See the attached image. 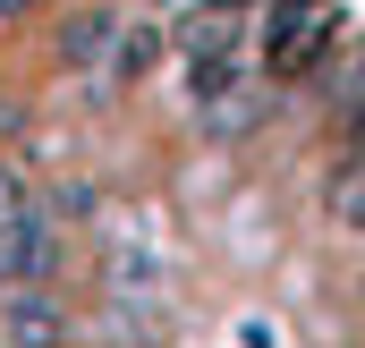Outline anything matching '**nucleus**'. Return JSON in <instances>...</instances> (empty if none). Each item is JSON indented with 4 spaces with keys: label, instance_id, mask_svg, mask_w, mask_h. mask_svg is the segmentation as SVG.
<instances>
[{
    "label": "nucleus",
    "instance_id": "nucleus-1",
    "mask_svg": "<svg viewBox=\"0 0 365 348\" xmlns=\"http://www.w3.org/2000/svg\"><path fill=\"white\" fill-rule=\"evenodd\" d=\"M340 34H349L340 0H264L255 9V51H264L272 77H314Z\"/></svg>",
    "mask_w": 365,
    "mask_h": 348
},
{
    "label": "nucleus",
    "instance_id": "nucleus-2",
    "mask_svg": "<svg viewBox=\"0 0 365 348\" xmlns=\"http://www.w3.org/2000/svg\"><path fill=\"white\" fill-rule=\"evenodd\" d=\"M60 263V238H51V213L0 170V289H26Z\"/></svg>",
    "mask_w": 365,
    "mask_h": 348
},
{
    "label": "nucleus",
    "instance_id": "nucleus-3",
    "mask_svg": "<svg viewBox=\"0 0 365 348\" xmlns=\"http://www.w3.org/2000/svg\"><path fill=\"white\" fill-rule=\"evenodd\" d=\"M255 43V0H195L179 17V51L204 60V51H247Z\"/></svg>",
    "mask_w": 365,
    "mask_h": 348
},
{
    "label": "nucleus",
    "instance_id": "nucleus-4",
    "mask_svg": "<svg viewBox=\"0 0 365 348\" xmlns=\"http://www.w3.org/2000/svg\"><path fill=\"white\" fill-rule=\"evenodd\" d=\"M60 332H68V314L51 306L43 280L9 289V306H0V340H9V348H60Z\"/></svg>",
    "mask_w": 365,
    "mask_h": 348
},
{
    "label": "nucleus",
    "instance_id": "nucleus-5",
    "mask_svg": "<svg viewBox=\"0 0 365 348\" xmlns=\"http://www.w3.org/2000/svg\"><path fill=\"white\" fill-rule=\"evenodd\" d=\"M119 26H128V17H110V9H86V17H68V26H60V60H68V68H93V77L110 86Z\"/></svg>",
    "mask_w": 365,
    "mask_h": 348
},
{
    "label": "nucleus",
    "instance_id": "nucleus-6",
    "mask_svg": "<svg viewBox=\"0 0 365 348\" xmlns=\"http://www.w3.org/2000/svg\"><path fill=\"white\" fill-rule=\"evenodd\" d=\"M323 86H331V119H340L349 136H365V43H349V51L331 60Z\"/></svg>",
    "mask_w": 365,
    "mask_h": 348
},
{
    "label": "nucleus",
    "instance_id": "nucleus-7",
    "mask_svg": "<svg viewBox=\"0 0 365 348\" xmlns=\"http://www.w3.org/2000/svg\"><path fill=\"white\" fill-rule=\"evenodd\" d=\"M331 213H340L349 230H365V162H349V170L331 178Z\"/></svg>",
    "mask_w": 365,
    "mask_h": 348
},
{
    "label": "nucleus",
    "instance_id": "nucleus-8",
    "mask_svg": "<svg viewBox=\"0 0 365 348\" xmlns=\"http://www.w3.org/2000/svg\"><path fill=\"white\" fill-rule=\"evenodd\" d=\"M26 9H34V0H0V17H26Z\"/></svg>",
    "mask_w": 365,
    "mask_h": 348
}]
</instances>
